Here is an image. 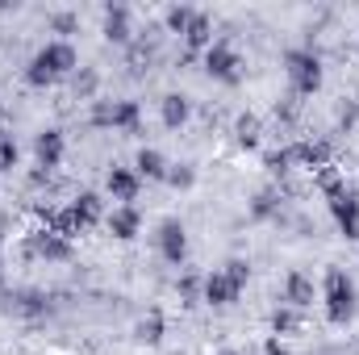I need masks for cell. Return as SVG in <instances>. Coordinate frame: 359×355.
<instances>
[{"mask_svg":"<svg viewBox=\"0 0 359 355\" xmlns=\"http://www.w3.org/2000/svg\"><path fill=\"white\" fill-rule=\"evenodd\" d=\"M76 72V51L67 46V42H46L38 55H34V63H29V84H55L59 76H72Z\"/></svg>","mask_w":359,"mask_h":355,"instance_id":"obj_1","label":"cell"},{"mask_svg":"<svg viewBox=\"0 0 359 355\" xmlns=\"http://www.w3.org/2000/svg\"><path fill=\"white\" fill-rule=\"evenodd\" d=\"M243 284H247V264H243V260H230L222 272L205 276L201 288H205V301H209V305H230V301H238Z\"/></svg>","mask_w":359,"mask_h":355,"instance_id":"obj_2","label":"cell"},{"mask_svg":"<svg viewBox=\"0 0 359 355\" xmlns=\"http://www.w3.org/2000/svg\"><path fill=\"white\" fill-rule=\"evenodd\" d=\"M351 314H355V288H351L347 272L330 267L326 272V318L334 326H343V322H351Z\"/></svg>","mask_w":359,"mask_h":355,"instance_id":"obj_3","label":"cell"},{"mask_svg":"<svg viewBox=\"0 0 359 355\" xmlns=\"http://www.w3.org/2000/svg\"><path fill=\"white\" fill-rule=\"evenodd\" d=\"M284 63H288V80H292L297 96H309V92L322 88V63L313 51H288Z\"/></svg>","mask_w":359,"mask_h":355,"instance_id":"obj_4","label":"cell"},{"mask_svg":"<svg viewBox=\"0 0 359 355\" xmlns=\"http://www.w3.org/2000/svg\"><path fill=\"white\" fill-rule=\"evenodd\" d=\"M205 72L222 84H238L243 80V59L230 51V42H209L205 51Z\"/></svg>","mask_w":359,"mask_h":355,"instance_id":"obj_5","label":"cell"},{"mask_svg":"<svg viewBox=\"0 0 359 355\" xmlns=\"http://www.w3.org/2000/svg\"><path fill=\"white\" fill-rule=\"evenodd\" d=\"M25 255H38V260H72V243L55 230H38L29 243H25Z\"/></svg>","mask_w":359,"mask_h":355,"instance_id":"obj_6","label":"cell"},{"mask_svg":"<svg viewBox=\"0 0 359 355\" xmlns=\"http://www.w3.org/2000/svg\"><path fill=\"white\" fill-rule=\"evenodd\" d=\"M159 251H163V260H168V264H180V260H184L188 239H184V226H180L176 217H168V222L159 226Z\"/></svg>","mask_w":359,"mask_h":355,"instance_id":"obj_7","label":"cell"},{"mask_svg":"<svg viewBox=\"0 0 359 355\" xmlns=\"http://www.w3.org/2000/svg\"><path fill=\"white\" fill-rule=\"evenodd\" d=\"M34 155H38V168H42V172L59 168V163H63V134H59V130H42L38 142H34Z\"/></svg>","mask_w":359,"mask_h":355,"instance_id":"obj_8","label":"cell"},{"mask_svg":"<svg viewBox=\"0 0 359 355\" xmlns=\"http://www.w3.org/2000/svg\"><path fill=\"white\" fill-rule=\"evenodd\" d=\"M330 209H334L339 230H343L347 239H359V196L343 192V196H334V201H330Z\"/></svg>","mask_w":359,"mask_h":355,"instance_id":"obj_9","label":"cell"},{"mask_svg":"<svg viewBox=\"0 0 359 355\" xmlns=\"http://www.w3.org/2000/svg\"><path fill=\"white\" fill-rule=\"evenodd\" d=\"M104 38L109 42H126L130 38V8L126 4H109L104 8Z\"/></svg>","mask_w":359,"mask_h":355,"instance_id":"obj_10","label":"cell"},{"mask_svg":"<svg viewBox=\"0 0 359 355\" xmlns=\"http://www.w3.org/2000/svg\"><path fill=\"white\" fill-rule=\"evenodd\" d=\"M138 226H142V217H138V209H134V205H121V209H113V213H109V230H113V239H134V234H138Z\"/></svg>","mask_w":359,"mask_h":355,"instance_id":"obj_11","label":"cell"},{"mask_svg":"<svg viewBox=\"0 0 359 355\" xmlns=\"http://www.w3.org/2000/svg\"><path fill=\"white\" fill-rule=\"evenodd\" d=\"M284 301H288V305H309V301H313V280H309L305 272H292V276L284 280Z\"/></svg>","mask_w":359,"mask_h":355,"instance_id":"obj_12","label":"cell"},{"mask_svg":"<svg viewBox=\"0 0 359 355\" xmlns=\"http://www.w3.org/2000/svg\"><path fill=\"white\" fill-rule=\"evenodd\" d=\"M109 192H113L117 201H134V196H138V176H134L130 168H113V172H109Z\"/></svg>","mask_w":359,"mask_h":355,"instance_id":"obj_13","label":"cell"},{"mask_svg":"<svg viewBox=\"0 0 359 355\" xmlns=\"http://www.w3.org/2000/svg\"><path fill=\"white\" fill-rule=\"evenodd\" d=\"M326 159H330V151H326L322 142H297V147H292V163H305V168H326Z\"/></svg>","mask_w":359,"mask_h":355,"instance_id":"obj_14","label":"cell"},{"mask_svg":"<svg viewBox=\"0 0 359 355\" xmlns=\"http://www.w3.org/2000/svg\"><path fill=\"white\" fill-rule=\"evenodd\" d=\"M138 176H151V180H168V159L155 151V147H147V151H138Z\"/></svg>","mask_w":359,"mask_h":355,"instance_id":"obj_15","label":"cell"},{"mask_svg":"<svg viewBox=\"0 0 359 355\" xmlns=\"http://www.w3.org/2000/svg\"><path fill=\"white\" fill-rule=\"evenodd\" d=\"M184 121H188V100H184L180 92L163 96V126H168V130H180Z\"/></svg>","mask_w":359,"mask_h":355,"instance_id":"obj_16","label":"cell"},{"mask_svg":"<svg viewBox=\"0 0 359 355\" xmlns=\"http://www.w3.org/2000/svg\"><path fill=\"white\" fill-rule=\"evenodd\" d=\"M72 213H76L80 226H92V222L100 217V196H96V192H80L76 205H72Z\"/></svg>","mask_w":359,"mask_h":355,"instance_id":"obj_17","label":"cell"},{"mask_svg":"<svg viewBox=\"0 0 359 355\" xmlns=\"http://www.w3.org/2000/svg\"><path fill=\"white\" fill-rule=\"evenodd\" d=\"M159 339H163V314H159V309H151V314L138 322V343H151V347H155Z\"/></svg>","mask_w":359,"mask_h":355,"instance_id":"obj_18","label":"cell"},{"mask_svg":"<svg viewBox=\"0 0 359 355\" xmlns=\"http://www.w3.org/2000/svg\"><path fill=\"white\" fill-rule=\"evenodd\" d=\"M259 130H264V126H259V117H255V113H243V117H238V126H234V134H238V142H243V147H255V142H259Z\"/></svg>","mask_w":359,"mask_h":355,"instance_id":"obj_19","label":"cell"},{"mask_svg":"<svg viewBox=\"0 0 359 355\" xmlns=\"http://www.w3.org/2000/svg\"><path fill=\"white\" fill-rule=\"evenodd\" d=\"M184 38H188V46H192V51H196V46H205V42L213 38V34H209V17H205V13H196V17H192V25L184 29Z\"/></svg>","mask_w":359,"mask_h":355,"instance_id":"obj_20","label":"cell"},{"mask_svg":"<svg viewBox=\"0 0 359 355\" xmlns=\"http://www.w3.org/2000/svg\"><path fill=\"white\" fill-rule=\"evenodd\" d=\"M192 17H196V13H192L188 4H172V8H168V29H172V34H184V29L192 25Z\"/></svg>","mask_w":359,"mask_h":355,"instance_id":"obj_21","label":"cell"},{"mask_svg":"<svg viewBox=\"0 0 359 355\" xmlns=\"http://www.w3.org/2000/svg\"><path fill=\"white\" fill-rule=\"evenodd\" d=\"M8 168H17V142L8 134H0V172H8Z\"/></svg>","mask_w":359,"mask_h":355,"instance_id":"obj_22","label":"cell"},{"mask_svg":"<svg viewBox=\"0 0 359 355\" xmlns=\"http://www.w3.org/2000/svg\"><path fill=\"white\" fill-rule=\"evenodd\" d=\"M251 213H255V217H271V213H276V192H259V196H255V205H251Z\"/></svg>","mask_w":359,"mask_h":355,"instance_id":"obj_23","label":"cell"},{"mask_svg":"<svg viewBox=\"0 0 359 355\" xmlns=\"http://www.w3.org/2000/svg\"><path fill=\"white\" fill-rule=\"evenodd\" d=\"M288 163H292V147H284V151H271V155H268V168H271V172H280V176L288 172Z\"/></svg>","mask_w":359,"mask_h":355,"instance_id":"obj_24","label":"cell"},{"mask_svg":"<svg viewBox=\"0 0 359 355\" xmlns=\"http://www.w3.org/2000/svg\"><path fill=\"white\" fill-rule=\"evenodd\" d=\"M271 326H276V335H280V330H297L301 322H297V314H288V309H276V318H271Z\"/></svg>","mask_w":359,"mask_h":355,"instance_id":"obj_25","label":"cell"},{"mask_svg":"<svg viewBox=\"0 0 359 355\" xmlns=\"http://www.w3.org/2000/svg\"><path fill=\"white\" fill-rule=\"evenodd\" d=\"M76 92H80V96H92V92H96V72L84 67V72L76 76Z\"/></svg>","mask_w":359,"mask_h":355,"instance_id":"obj_26","label":"cell"},{"mask_svg":"<svg viewBox=\"0 0 359 355\" xmlns=\"http://www.w3.org/2000/svg\"><path fill=\"white\" fill-rule=\"evenodd\" d=\"M50 25H55L59 34H72V29H76V13H55V17H50Z\"/></svg>","mask_w":359,"mask_h":355,"instance_id":"obj_27","label":"cell"},{"mask_svg":"<svg viewBox=\"0 0 359 355\" xmlns=\"http://www.w3.org/2000/svg\"><path fill=\"white\" fill-rule=\"evenodd\" d=\"M201 284H205V280H196V276H184V280H180V297L192 305V297H196V288H201Z\"/></svg>","mask_w":359,"mask_h":355,"instance_id":"obj_28","label":"cell"},{"mask_svg":"<svg viewBox=\"0 0 359 355\" xmlns=\"http://www.w3.org/2000/svg\"><path fill=\"white\" fill-rule=\"evenodd\" d=\"M168 184H172V188H188V184H192V168H176V172H168Z\"/></svg>","mask_w":359,"mask_h":355,"instance_id":"obj_29","label":"cell"},{"mask_svg":"<svg viewBox=\"0 0 359 355\" xmlns=\"http://www.w3.org/2000/svg\"><path fill=\"white\" fill-rule=\"evenodd\" d=\"M264 355H288V351L280 347V339H268V343H264Z\"/></svg>","mask_w":359,"mask_h":355,"instance_id":"obj_30","label":"cell"},{"mask_svg":"<svg viewBox=\"0 0 359 355\" xmlns=\"http://www.w3.org/2000/svg\"><path fill=\"white\" fill-rule=\"evenodd\" d=\"M226 355H234V351H226Z\"/></svg>","mask_w":359,"mask_h":355,"instance_id":"obj_31","label":"cell"}]
</instances>
